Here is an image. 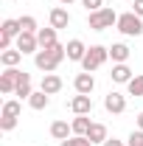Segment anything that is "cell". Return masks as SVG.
Returning a JSON list of instances; mask_svg holds the SVG:
<instances>
[{"label": "cell", "mask_w": 143, "mask_h": 146, "mask_svg": "<svg viewBox=\"0 0 143 146\" xmlns=\"http://www.w3.org/2000/svg\"><path fill=\"white\" fill-rule=\"evenodd\" d=\"M20 28H23V31H28V34H36V31H39V28H36V20L31 17V14L20 17Z\"/></svg>", "instance_id": "25"}, {"label": "cell", "mask_w": 143, "mask_h": 146, "mask_svg": "<svg viewBox=\"0 0 143 146\" xmlns=\"http://www.w3.org/2000/svg\"><path fill=\"white\" fill-rule=\"evenodd\" d=\"M70 110L76 112V115H87L90 110H93V98H90V96H81V93H79V96H76V98L70 101Z\"/></svg>", "instance_id": "14"}, {"label": "cell", "mask_w": 143, "mask_h": 146, "mask_svg": "<svg viewBox=\"0 0 143 146\" xmlns=\"http://www.w3.org/2000/svg\"><path fill=\"white\" fill-rule=\"evenodd\" d=\"M28 104H31V110H45L48 104H51V96H48L45 90H36V93H31Z\"/></svg>", "instance_id": "21"}, {"label": "cell", "mask_w": 143, "mask_h": 146, "mask_svg": "<svg viewBox=\"0 0 143 146\" xmlns=\"http://www.w3.org/2000/svg\"><path fill=\"white\" fill-rule=\"evenodd\" d=\"M65 56H68V45L56 42V45H51V48H39V51H36L34 54V65L39 68V70H45V73H54Z\"/></svg>", "instance_id": "1"}, {"label": "cell", "mask_w": 143, "mask_h": 146, "mask_svg": "<svg viewBox=\"0 0 143 146\" xmlns=\"http://www.w3.org/2000/svg\"><path fill=\"white\" fill-rule=\"evenodd\" d=\"M109 79H112L115 84H129L135 76H132V70H129V65H126V62H121V65H112V73H109Z\"/></svg>", "instance_id": "10"}, {"label": "cell", "mask_w": 143, "mask_h": 146, "mask_svg": "<svg viewBox=\"0 0 143 146\" xmlns=\"http://www.w3.org/2000/svg\"><path fill=\"white\" fill-rule=\"evenodd\" d=\"M20 34H23V28H20V20H3V25H0V36L17 39Z\"/></svg>", "instance_id": "16"}, {"label": "cell", "mask_w": 143, "mask_h": 146, "mask_svg": "<svg viewBox=\"0 0 143 146\" xmlns=\"http://www.w3.org/2000/svg\"><path fill=\"white\" fill-rule=\"evenodd\" d=\"M36 48H39V39H36V34L23 31V34L17 36V51H23V54H36Z\"/></svg>", "instance_id": "9"}, {"label": "cell", "mask_w": 143, "mask_h": 146, "mask_svg": "<svg viewBox=\"0 0 143 146\" xmlns=\"http://www.w3.org/2000/svg\"><path fill=\"white\" fill-rule=\"evenodd\" d=\"M20 101H6L3 104V115H0V129L3 132H11L17 127V118H20Z\"/></svg>", "instance_id": "5"}, {"label": "cell", "mask_w": 143, "mask_h": 146, "mask_svg": "<svg viewBox=\"0 0 143 146\" xmlns=\"http://www.w3.org/2000/svg\"><path fill=\"white\" fill-rule=\"evenodd\" d=\"M76 146H93V143H90L84 135H76Z\"/></svg>", "instance_id": "29"}, {"label": "cell", "mask_w": 143, "mask_h": 146, "mask_svg": "<svg viewBox=\"0 0 143 146\" xmlns=\"http://www.w3.org/2000/svg\"><path fill=\"white\" fill-rule=\"evenodd\" d=\"M101 146H124V143H121V141H115V138H107Z\"/></svg>", "instance_id": "30"}, {"label": "cell", "mask_w": 143, "mask_h": 146, "mask_svg": "<svg viewBox=\"0 0 143 146\" xmlns=\"http://www.w3.org/2000/svg\"><path fill=\"white\" fill-rule=\"evenodd\" d=\"M20 59H23V51H11V48H9V51H3V54H0V62H3L6 68H17Z\"/></svg>", "instance_id": "23"}, {"label": "cell", "mask_w": 143, "mask_h": 146, "mask_svg": "<svg viewBox=\"0 0 143 146\" xmlns=\"http://www.w3.org/2000/svg\"><path fill=\"white\" fill-rule=\"evenodd\" d=\"M84 56H87V45H84L81 39H70V42H68V59H70V62H81Z\"/></svg>", "instance_id": "12"}, {"label": "cell", "mask_w": 143, "mask_h": 146, "mask_svg": "<svg viewBox=\"0 0 143 146\" xmlns=\"http://www.w3.org/2000/svg\"><path fill=\"white\" fill-rule=\"evenodd\" d=\"M36 39H39V48H51V45H56V28H54V25L39 28V31H36Z\"/></svg>", "instance_id": "17"}, {"label": "cell", "mask_w": 143, "mask_h": 146, "mask_svg": "<svg viewBox=\"0 0 143 146\" xmlns=\"http://www.w3.org/2000/svg\"><path fill=\"white\" fill-rule=\"evenodd\" d=\"M31 76L25 70H20V82H17V90H14V96H20V98H31Z\"/></svg>", "instance_id": "18"}, {"label": "cell", "mask_w": 143, "mask_h": 146, "mask_svg": "<svg viewBox=\"0 0 143 146\" xmlns=\"http://www.w3.org/2000/svg\"><path fill=\"white\" fill-rule=\"evenodd\" d=\"M51 25H54L56 31H59V28H68V25H70V14H68V9H62V6L51 9Z\"/></svg>", "instance_id": "11"}, {"label": "cell", "mask_w": 143, "mask_h": 146, "mask_svg": "<svg viewBox=\"0 0 143 146\" xmlns=\"http://www.w3.org/2000/svg\"><path fill=\"white\" fill-rule=\"evenodd\" d=\"M59 146H76V138H68V141H59Z\"/></svg>", "instance_id": "31"}, {"label": "cell", "mask_w": 143, "mask_h": 146, "mask_svg": "<svg viewBox=\"0 0 143 146\" xmlns=\"http://www.w3.org/2000/svg\"><path fill=\"white\" fill-rule=\"evenodd\" d=\"M132 11H135L138 17H143V0H132Z\"/></svg>", "instance_id": "28"}, {"label": "cell", "mask_w": 143, "mask_h": 146, "mask_svg": "<svg viewBox=\"0 0 143 146\" xmlns=\"http://www.w3.org/2000/svg\"><path fill=\"white\" fill-rule=\"evenodd\" d=\"M11 3H14V0H11Z\"/></svg>", "instance_id": "34"}, {"label": "cell", "mask_w": 143, "mask_h": 146, "mask_svg": "<svg viewBox=\"0 0 143 146\" xmlns=\"http://www.w3.org/2000/svg\"><path fill=\"white\" fill-rule=\"evenodd\" d=\"M112 25H118V14L112 9H98V11H90V28L93 31H107Z\"/></svg>", "instance_id": "4"}, {"label": "cell", "mask_w": 143, "mask_h": 146, "mask_svg": "<svg viewBox=\"0 0 143 146\" xmlns=\"http://www.w3.org/2000/svg\"><path fill=\"white\" fill-rule=\"evenodd\" d=\"M84 138H87L93 146H95V143H104V141H107V127H104V124H90V132L84 135Z\"/></svg>", "instance_id": "15"}, {"label": "cell", "mask_w": 143, "mask_h": 146, "mask_svg": "<svg viewBox=\"0 0 143 146\" xmlns=\"http://www.w3.org/2000/svg\"><path fill=\"white\" fill-rule=\"evenodd\" d=\"M118 31L124 36H140L143 34V17H138L135 11L118 14Z\"/></svg>", "instance_id": "3"}, {"label": "cell", "mask_w": 143, "mask_h": 146, "mask_svg": "<svg viewBox=\"0 0 143 146\" xmlns=\"http://www.w3.org/2000/svg\"><path fill=\"white\" fill-rule=\"evenodd\" d=\"M59 3H62V6H70V3H73V0H59Z\"/></svg>", "instance_id": "33"}, {"label": "cell", "mask_w": 143, "mask_h": 146, "mask_svg": "<svg viewBox=\"0 0 143 146\" xmlns=\"http://www.w3.org/2000/svg\"><path fill=\"white\" fill-rule=\"evenodd\" d=\"M138 129H143V112L138 115Z\"/></svg>", "instance_id": "32"}, {"label": "cell", "mask_w": 143, "mask_h": 146, "mask_svg": "<svg viewBox=\"0 0 143 146\" xmlns=\"http://www.w3.org/2000/svg\"><path fill=\"white\" fill-rule=\"evenodd\" d=\"M104 107H107V112H112V115H121L126 110V96H121V93H107V98H104Z\"/></svg>", "instance_id": "7"}, {"label": "cell", "mask_w": 143, "mask_h": 146, "mask_svg": "<svg viewBox=\"0 0 143 146\" xmlns=\"http://www.w3.org/2000/svg\"><path fill=\"white\" fill-rule=\"evenodd\" d=\"M126 146H143V129L132 132V135H129V143H126Z\"/></svg>", "instance_id": "27"}, {"label": "cell", "mask_w": 143, "mask_h": 146, "mask_svg": "<svg viewBox=\"0 0 143 146\" xmlns=\"http://www.w3.org/2000/svg\"><path fill=\"white\" fill-rule=\"evenodd\" d=\"M90 124H93V121H90L87 115H76V118H73V135H87L90 132Z\"/></svg>", "instance_id": "22"}, {"label": "cell", "mask_w": 143, "mask_h": 146, "mask_svg": "<svg viewBox=\"0 0 143 146\" xmlns=\"http://www.w3.org/2000/svg\"><path fill=\"white\" fill-rule=\"evenodd\" d=\"M107 59H109V48H104V45H93V48H87V56L81 59V70L93 73V70H98Z\"/></svg>", "instance_id": "2"}, {"label": "cell", "mask_w": 143, "mask_h": 146, "mask_svg": "<svg viewBox=\"0 0 143 146\" xmlns=\"http://www.w3.org/2000/svg\"><path fill=\"white\" fill-rule=\"evenodd\" d=\"M126 90H129V96L140 98V96H143V73H140V76H135V79L126 84Z\"/></svg>", "instance_id": "24"}, {"label": "cell", "mask_w": 143, "mask_h": 146, "mask_svg": "<svg viewBox=\"0 0 143 146\" xmlns=\"http://www.w3.org/2000/svg\"><path fill=\"white\" fill-rule=\"evenodd\" d=\"M70 132H73V127H68V121H54L51 124V135H54L56 141H68Z\"/></svg>", "instance_id": "20"}, {"label": "cell", "mask_w": 143, "mask_h": 146, "mask_svg": "<svg viewBox=\"0 0 143 146\" xmlns=\"http://www.w3.org/2000/svg\"><path fill=\"white\" fill-rule=\"evenodd\" d=\"M17 82H20V70L17 68H6V70L0 73V93H14L17 90Z\"/></svg>", "instance_id": "6"}, {"label": "cell", "mask_w": 143, "mask_h": 146, "mask_svg": "<svg viewBox=\"0 0 143 146\" xmlns=\"http://www.w3.org/2000/svg\"><path fill=\"white\" fill-rule=\"evenodd\" d=\"M129 54H132V51H129V45H124V42H115V45L109 48V56H112V62H115V65L126 62V59H129Z\"/></svg>", "instance_id": "19"}, {"label": "cell", "mask_w": 143, "mask_h": 146, "mask_svg": "<svg viewBox=\"0 0 143 146\" xmlns=\"http://www.w3.org/2000/svg\"><path fill=\"white\" fill-rule=\"evenodd\" d=\"M73 87H76V93H81V96H90V93L95 90V79H93V73H79V76L73 79Z\"/></svg>", "instance_id": "8"}, {"label": "cell", "mask_w": 143, "mask_h": 146, "mask_svg": "<svg viewBox=\"0 0 143 146\" xmlns=\"http://www.w3.org/2000/svg\"><path fill=\"white\" fill-rule=\"evenodd\" d=\"M81 6L87 11H98V9H104V0H81Z\"/></svg>", "instance_id": "26"}, {"label": "cell", "mask_w": 143, "mask_h": 146, "mask_svg": "<svg viewBox=\"0 0 143 146\" xmlns=\"http://www.w3.org/2000/svg\"><path fill=\"white\" fill-rule=\"evenodd\" d=\"M39 90H45L48 96H56V93L62 90V79H59L56 73H45V76H42V87H39Z\"/></svg>", "instance_id": "13"}]
</instances>
